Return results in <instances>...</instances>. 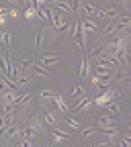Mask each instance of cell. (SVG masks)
<instances>
[{
    "instance_id": "cell-1",
    "label": "cell",
    "mask_w": 131,
    "mask_h": 147,
    "mask_svg": "<svg viewBox=\"0 0 131 147\" xmlns=\"http://www.w3.org/2000/svg\"><path fill=\"white\" fill-rule=\"evenodd\" d=\"M119 98H121V90H117V88H113V86H107L102 94L92 96V102H94L96 106L102 108L107 102H111V100H119Z\"/></svg>"
},
{
    "instance_id": "cell-11",
    "label": "cell",
    "mask_w": 131,
    "mask_h": 147,
    "mask_svg": "<svg viewBox=\"0 0 131 147\" xmlns=\"http://www.w3.org/2000/svg\"><path fill=\"white\" fill-rule=\"evenodd\" d=\"M14 121V113H2L0 115V135H2V131Z\"/></svg>"
},
{
    "instance_id": "cell-21",
    "label": "cell",
    "mask_w": 131,
    "mask_h": 147,
    "mask_svg": "<svg viewBox=\"0 0 131 147\" xmlns=\"http://www.w3.org/2000/svg\"><path fill=\"white\" fill-rule=\"evenodd\" d=\"M18 2H23L27 8H29V6H35V0H18Z\"/></svg>"
},
{
    "instance_id": "cell-14",
    "label": "cell",
    "mask_w": 131,
    "mask_h": 147,
    "mask_svg": "<svg viewBox=\"0 0 131 147\" xmlns=\"http://www.w3.org/2000/svg\"><path fill=\"white\" fill-rule=\"evenodd\" d=\"M84 94H86V88H84L82 84H76V86L72 88V92H70V98H76V100H78V98L84 96Z\"/></svg>"
},
{
    "instance_id": "cell-2",
    "label": "cell",
    "mask_w": 131,
    "mask_h": 147,
    "mask_svg": "<svg viewBox=\"0 0 131 147\" xmlns=\"http://www.w3.org/2000/svg\"><path fill=\"white\" fill-rule=\"evenodd\" d=\"M37 63H41L43 67H51V65H58L62 61V55L60 53H41V51H37Z\"/></svg>"
},
{
    "instance_id": "cell-6",
    "label": "cell",
    "mask_w": 131,
    "mask_h": 147,
    "mask_svg": "<svg viewBox=\"0 0 131 147\" xmlns=\"http://www.w3.org/2000/svg\"><path fill=\"white\" fill-rule=\"evenodd\" d=\"M31 74H33V76H37V78H41V80L49 78V69H47V67H43L41 63H37L35 59L31 61Z\"/></svg>"
},
{
    "instance_id": "cell-12",
    "label": "cell",
    "mask_w": 131,
    "mask_h": 147,
    "mask_svg": "<svg viewBox=\"0 0 131 147\" xmlns=\"http://www.w3.org/2000/svg\"><path fill=\"white\" fill-rule=\"evenodd\" d=\"M55 94H58L55 90H51V88H43V90H39V100H41V102H45V100H51Z\"/></svg>"
},
{
    "instance_id": "cell-22",
    "label": "cell",
    "mask_w": 131,
    "mask_h": 147,
    "mask_svg": "<svg viewBox=\"0 0 131 147\" xmlns=\"http://www.w3.org/2000/svg\"><path fill=\"white\" fill-rule=\"evenodd\" d=\"M6 2H10V4H14V2H18V0H6Z\"/></svg>"
},
{
    "instance_id": "cell-4",
    "label": "cell",
    "mask_w": 131,
    "mask_h": 147,
    "mask_svg": "<svg viewBox=\"0 0 131 147\" xmlns=\"http://www.w3.org/2000/svg\"><path fill=\"white\" fill-rule=\"evenodd\" d=\"M27 127L31 129V131L35 133V135H39V133H43L45 131V123L41 121V115H31L29 117V121H27Z\"/></svg>"
},
{
    "instance_id": "cell-15",
    "label": "cell",
    "mask_w": 131,
    "mask_h": 147,
    "mask_svg": "<svg viewBox=\"0 0 131 147\" xmlns=\"http://www.w3.org/2000/svg\"><path fill=\"white\" fill-rule=\"evenodd\" d=\"M96 135V127H82L80 129V139H90Z\"/></svg>"
},
{
    "instance_id": "cell-10",
    "label": "cell",
    "mask_w": 131,
    "mask_h": 147,
    "mask_svg": "<svg viewBox=\"0 0 131 147\" xmlns=\"http://www.w3.org/2000/svg\"><path fill=\"white\" fill-rule=\"evenodd\" d=\"M41 121L45 123V127H55V125H58V119H55V115L51 113V110L45 106L43 108V115H41Z\"/></svg>"
},
{
    "instance_id": "cell-8",
    "label": "cell",
    "mask_w": 131,
    "mask_h": 147,
    "mask_svg": "<svg viewBox=\"0 0 131 147\" xmlns=\"http://www.w3.org/2000/svg\"><path fill=\"white\" fill-rule=\"evenodd\" d=\"M51 100L55 102V106H58V110H60L62 115H68V113H70V106H68V100H66V96H62V94H55Z\"/></svg>"
},
{
    "instance_id": "cell-5",
    "label": "cell",
    "mask_w": 131,
    "mask_h": 147,
    "mask_svg": "<svg viewBox=\"0 0 131 147\" xmlns=\"http://www.w3.org/2000/svg\"><path fill=\"white\" fill-rule=\"evenodd\" d=\"M92 106H94V102H92V96H88V94H84V96H80L78 98V102H76V106H74V110L76 113H80V110H90Z\"/></svg>"
},
{
    "instance_id": "cell-18",
    "label": "cell",
    "mask_w": 131,
    "mask_h": 147,
    "mask_svg": "<svg viewBox=\"0 0 131 147\" xmlns=\"http://www.w3.org/2000/svg\"><path fill=\"white\" fill-rule=\"evenodd\" d=\"M6 12H8V8H0V29L6 25Z\"/></svg>"
},
{
    "instance_id": "cell-17",
    "label": "cell",
    "mask_w": 131,
    "mask_h": 147,
    "mask_svg": "<svg viewBox=\"0 0 131 147\" xmlns=\"http://www.w3.org/2000/svg\"><path fill=\"white\" fill-rule=\"evenodd\" d=\"M25 18L29 21V25L35 23V21H37V8H35V6H29V8L25 10Z\"/></svg>"
},
{
    "instance_id": "cell-19",
    "label": "cell",
    "mask_w": 131,
    "mask_h": 147,
    "mask_svg": "<svg viewBox=\"0 0 131 147\" xmlns=\"http://www.w3.org/2000/svg\"><path fill=\"white\" fill-rule=\"evenodd\" d=\"M6 14L10 16V21H18V16H21V14H18V10H14V8H8Z\"/></svg>"
},
{
    "instance_id": "cell-23",
    "label": "cell",
    "mask_w": 131,
    "mask_h": 147,
    "mask_svg": "<svg viewBox=\"0 0 131 147\" xmlns=\"http://www.w3.org/2000/svg\"><path fill=\"white\" fill-rule=\"evenodd\" d=\"M90 147H92V145H90Z\"/></svg>"
},
{
    "instance_id": "cell-9",
    "label": "cell",
    "mask_w": 131,
    "mask_h": 147,
    "mask_svg": "<svg viewBox=\"0 0 131 147\" xmlns=\"http://www.w3.org/2000/svg\"><path fill=\"white\" fill-rule=\"evenodd\" d=\"M105 110H107V115H121V110H123V106H121V102L119 100H111V102H107L105 106H102Z\"/></svg>"
},
{
    "instance_id": "cell-20",
    "label": "cell",
    "mask_w": 131,
    "mask_h": 147,
    "mask_svg": "<svg viewBox=\"0 0 131 147\" xmlns=\"http://www.w3.org/2000/svg\"><path fill=\"white\" fill-rule=\"evenodd\" d=\"M111 145H113V143H111V141H107V139H102V141H98L96 145H92V147H111Z\"/></svg>"
},
{
    "instance_id": "cell-3",
    "label": "cell",
    "mask_w": 131,
    "mask_h": 147,
    "mask_svg": "<svg viewBox=\"0 0 131 147\" xmlns=\"http://www.w3.org/2000/svg\"><path fill=\"white\" fill-rule=\"evenodd\" d=\"M49 135H51L53 145H60V143H64L72 133H70V131H66V129H60L58 125H55V127H51V129H49Z\"/></svg>"
},
{
    "instance_id": "cell-16",
    "label": "cell",
    "mask_w": 131,
    "mask_h": 147,
    "mask_svg": "<svg viewBox=\"0 0 131 147\" xmlns=\"http://www.w3.org/2000/svg\"><path fill=\"white\" fill-rule=\"evenodd\" d=\"M88 65H90V63H88V59H86V57H82V63H80V67H78V78H80V80L88 76Z\"/></svg>"
},
{
    "instance_id": "cell-7",
    "label": "cell",
    "mask_w": 131,
    "mask_h": 147,
    "mask_svg": "<svg viewBox=\"0 0 131 147\" xmlns=\"http://www.w3.org/2000/svg\"><path fill=\"white\" fill-rule=\"evenodd\" d=\"M109 127H117L115 119L111 115H98L96 117V129H109Z\"/></svg>"
},
{
    "instance_id": "cell-13",
    "label": "cell",
    "mask_w": 131,
    "mask_h": 147,
    "mask_svg": "<svg viewBox=\"0 0 131 147\" xmlns=\"http://www.w3.org/2000/svg\"><path fill=\"white\" fill-rule=\"evenodd\" d=\"M64 119H66V125H68L70 129H74V131H80V129H82V125H80L76 119H74L70 113H68V115H64Z\"/></svg>"
}]
</instances>
